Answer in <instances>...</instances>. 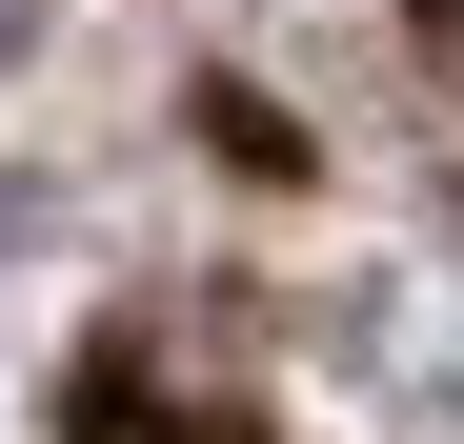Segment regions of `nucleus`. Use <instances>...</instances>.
<instances>
[{
    "mask_svg": "<svg viewBox=\"0 0 464 444\" xmlns=\"http://www.w3.org/2000/svg\"><path fill=\"white\" fill-rule=\"evenodd\" d=\"M0 243H41V202H21V182H0Z\"/></svg>",
    "mask_w": 464,
    "mask_h": 444,
    "instance_id": "obj_1",
    "label": "nucleus"
},
{
    "mask_svg": "<svg viewBox=\"0 0 464 444\" xmlns=\"http://www.w3.org/2000/svg\"><path fill=\"white\" fill-rule=\"evenodd\" d=\"M21 41H41V0H0V61H21Z\"/></svg>",
    "mask_w": 464,
    "mask_h": 444,
    "instance_id": "obj_2",
    "label": "nucleus"
}]
</instances>
